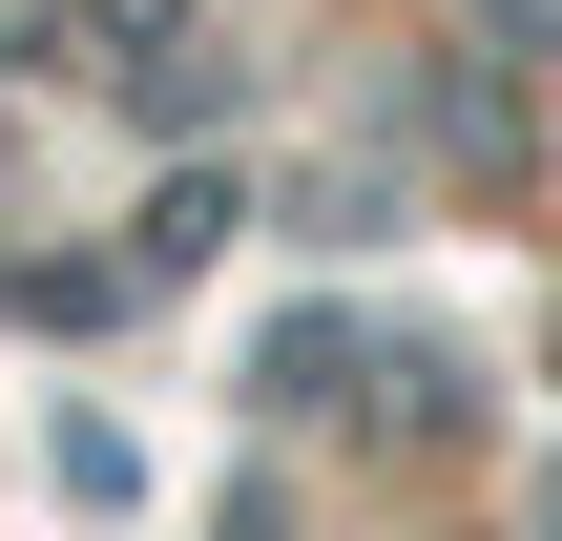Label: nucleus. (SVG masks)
Returning a JSON list of instances; mask_svg holds the SVG:
<instances>
[{"instance_id": "obj_1", "label": "nucleus", "mask_w": 562, "mask_h": 541, "mask_svg": "<svg viewBox=\"0 0 562 541\" xmlns=\"http://www.w3.org/2000/svg\"><path fill=\"white\" fill-rule=\"evenodd\" d=\"M83 21H104V42H167V21H188V0H83Z\"/></svg>"}]
</instances>
